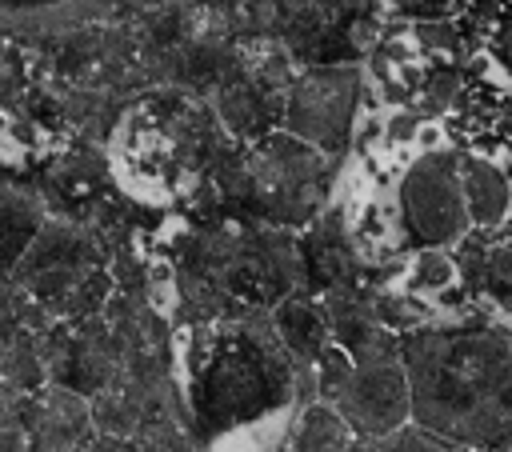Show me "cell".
Returning a JSON list of instances; mask_svg holds the SVG:
<instances>
[{
	"label": "cell",
	"mask_w": 512,
	"mask_h": 452,
	"mask_svg": "<svg viewBox=\"0 0 512 452\" xmlns=\"http://www.w3.org/2000/svg\"><path fill=\"white\" fill-rule=\"evenodd\" d=\"M408 416L420 432L456 448H480L508 424V340L504 332H420L400 352Z\"/></svg>",
	"instance_id": "obj_1"
},
{
	"label": "cell",
	"mask_w": 512,
	"mask_h": 452,
	"mask_svg": "<svg viewBox=\"0 0 512 452\" xmlns=\"http://www.w3.org/2000/svg\"><path fill=\"white\" fill-rule=\"evenodd\" d=\"M328 404L340 412L348 432H356L364 440H376V436H388V432L404 428V420H408V384H404L400 352L380 332L360 340L348 352V368H344Z\"/></svg>",
	"instance_id": "obj_2"
},
{
	"label": "cell",
	"mask_w": 512,
	"mask_h": 452,
	"mask_svg": "<svg viewBox=\"0 0 512 452\" xmlns=\"http://www.w3.org/2000/svg\"><path fill=\"white\" fill-rule=\"evenodd\" d=\"M400 220L424 248L456 244L468 232V212L460 196L456 160L444 152H424L400 180Z\"/></svg>",
	"instance_id": "obj_3"
},
{
	"label": "cell",
	"mask_w": 512,
	"mask_h": 452,
	"mask_svg": "<svg viewBox=\"0 0 512 452\" xmlns=\"http://www.w3.org/2000/svg\"><path fill=\"white\" fill-rule=\"evenodd\" d=\"M356 72H312L288 100V128L312 148H336L352 124Z\"/></svg>",
	"instance_id": "obj_4"
},
{
	"label": "cell",
	"mask_w": 512,
	"mask_h": 452,
	"mask_svg": "<svg viewBox=\"0 0 512 452\" xmlns=\"http://www.w3.org/2000/svg\"><path fill=\"white\" fill-rule=\"evenodd\" d=\"M92 428L88 404L68 388H44L24 400V436L28 452H68L80 448L84 432Z\"/></svg>",
	"instance_id": "obj_5"
},
{
	"label": "cell",
	"mask_w": 512,
	"mask_h": 452,
	"mask_svg": "<svg viewBox=\"0 0 512 452\" xmlns=\"http://www.w3.org/2000/svg\"><path fill=\"white\" fill-rule=\"evenodd\" d=\"M456 176H460V196H464L468 224H480V228L504 224V212H508L504 172L484 156H464V160H456Z\"/></svg>",
	"instance_id": "obj_6"
},
{
	"label": "cell",
	"mask_w": 512,
	"mask_h": 452,
	"mask_svg": "<svg viewBox=\"0 0 512 452\" xmlns=\"http://www.w3.org/2000/svg\"><path fill=\"white\" fill-rule=\"evenodd\" d=\"M292 448L296 452H348L352 448V432L340 420V412L324 400H312L292 428Z\"/></svg>",
	"instance_id": "obj_7"
},
{
	"label": "cell",
	"mask_w": 512,
	"mask_h": 452,
	"mask_svg": "<svg viewBox=\"0 0 512 452\" xmlns=\"http://www.w3.org/2000/svg\"><path fill=\"white\" fill-rule=\"evenodd\" d=\"M348 452H464L448 440H436L428 432H416V428H396L388 436H376V440H360L352 444Z\"/></svg>",
	"instance_id": "obj_8"
},
{
	"label": "cell",
	"mask_w": 512,
	"mask_h": 452,
	"mask_svg": "<svg viewBox=\"0 0 512 452\" xmlns=\"http://www.w3.org/2000/svg\"><path fill=\"white\" fill-rule=\"evenodd\" d=\"M280 332L284 340L296 348V352H320V340H324V320L304 308V304H284L280 308Z\"/></svg>",
	"instance_id": "obj_9"
},
{
	"label": "cell",
	"mask_w": 512,
	"mask_h": 452,
	"mask_svg": "<svg viewBox=\"0 0 512 452\" xmlns=\"http://www.w3.org/2000/svg\"><path fill=\"white\" fill-rule=\"evenodd\" d=\"M0 452H28L24 436V400L16 388L0 384Z\"/></svg>",
	"instance_id": "obj_10"
}]
</instances>
